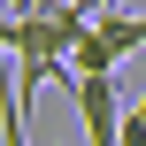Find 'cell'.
I'll return each instance as SVG.
<instances>
[{"mask_svg":"<svg viewBox=\"0 0 146 146\" xmlns=\"http://www.w3.org/2000/svg\"><path fill=\"white\" fill-rule=\"evenodd\" d=\"M131 54H146V15H123V8H108V15H92V31L77 38L69 69H77V77H115Z\"/></svg>","mask_w":146,"mask_h":146,"instance_id":"1","label":"cell"},{"mask_svg":"<svg viewBox=\"0 0 146 146\" xmlns=\"http://www.w3.org/2000/svg\"><path fill=\"white\" fill-rule=\"evenodd\" d=\"M131 108H139V115H146V92H139V100H131Z\"/></svg>","mask_w":146,"mask_h":146,"instance_id":"2","label":"cell"},{"mask_svg":"<svg viewBox=\"0 0 146 146\" xmlns=\"http://www.w3.org/2000/svg\"><path fill=\"white\" fill-rule=\"evenodd\" d=\"M38 8H54V0H38Z\"/></svg>","mask_w":146,"mask_h":146,"instance_id":"3","label":"cell"}]
</instances>
